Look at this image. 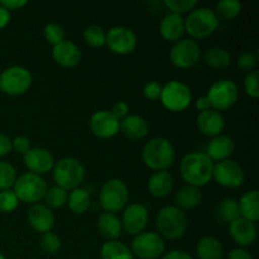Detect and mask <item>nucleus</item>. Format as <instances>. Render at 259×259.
I'll list each match as a JSON object with an SVG mask.
<instances>
[{
  "label": "nucleus",
  "instance_id": "nucleus-1",
  "mask_svg": "<svg viewBox=\"0 0 259 259\" xmlns=\"http://www.w3.org/2000/svg\"><path fill=\"white\" fill-rule=\"evenodd\" d=\"M214 162L201 152H192L182 157L180 162V174L187 185L201 187L209 184L212 179Z\"/></svg>",
  "mask_w": 259,
  "mask_h": 259
},
{
  "label": "nucleus",
  "instance_id": "nucleus-2",
  "mask_svg": "<svg viewBox=\"0 0 259 259\" xmlns=\"http://www.w3.org/2000/svg\"><path fill=\"white\" fill-rule=\"evenodd\" d=\"M144 164L153 171H167L175 162V148L163 137L152 138L144 144L142 151Z\"/></svg>",
  "mask_w": 259,
  "mask_h": 259
},
{
  "label": "nucleus",
  "instance_id": "nucleus-3",
  "mask_svg": "<svg viewBox=\"0 0 259 259\" xmlns=\"http://www.w3.org/2000/svg\"><path fill=\"white\" fill-rule=\"evenodd\" d=\"M53 180L57 185L56 186L66 190H75L80 187L85 180V167L78 159L72 157H66L55 163L52 168Z\"/></svg>",
  "mask_w": 259,
  "mask_h": 259
},
{
  "label": "nucleus",
  "instance_id": "nucleus-4",
  "mask_svg": "<svg viewBox=\"0 0 259 259\" xmlns=\"http://www.w3.org/2000/svg\"><path fill=\"white\" fill-rule=\"evenodd\" d=\"M156 227L162 237L171 240L179 239L186 233L187 218L179 207L164 206L157 215Z\"/></svg>",
  "mask_w": 259,
  "mask_h": 259
},
{
  "label": "nucleus",
  "instance_id": "nucleus-5",
  "mask_svg": "<svg viewBox=\"0 0 259 259\" xmlns=\"http://www.w3.org/2000/svg\"><path fill=\"white\" fill-rule=\"evenodd\" d=\"M219 19L210 8H197L190 12L189 17L185 19V32L189 33L195 39H204L214 34L217 30Z\"/></svg>",
  "mask_w": 259,
  "mask_h": 259
},
{
  "label": "nucleus",
  "instance_id": "nucleus-6",
  "mask_svg": "<svg viewBox=\"0 0 259 259\" xmlns=\"http://www.w3.org/2000/svg\"><path fill=\"white\" fill-rule=\"evenodd\" d=\"M129 190L125 182L120 179H110L101 186L99 202L105 212L120 211L128 205Z\"/></svg>",
  "mask_w": 259,
  "mask_h": 259
},
{
  "label": "nucleus",
  "instance_id": "nucleus-7",
  "mask_svg": "<svg viewBox=\"0 0 259 259\" xmlns=\"http://www.w3.org/2000/svg\"><path fill=\"white\" fill-rule=\"evenodd\" d=\"M14 194L19 201L25 202V204H37L45 197L46 191H47V184L45 179L39 175L27 172V174L20 175L17 177L14 185Z\"/></svg>",
  "mask_w": 259,
  "mask_h": 259
},
{
  "label": "nucleus",
  "instance_id": "nucleus-8",
  "mask_svg": "<svg viewBox=\"0 0 259 259\" xmlns=\"http://www.w3.org/2000/svg\"><path fill=\"white\" fill-rule=\"evenodd\" d=\"M32 82V73L22 66H12L0 73V90L7 95H22L29 90Z\"/></svg>",
  "mask_w": 259,
  "mask_h": 259
},
{
  "label": "nucleus",
  "instance_id": "nucleus-9",
  "mask_svg": "<svg viewBox=\"0 0 259 259\" xmlns=\"http://www.w3.org/2000/svg\"><path fill=\"white\" fill-rule=\"evenodd\" d=\"M161 101L167 110L180 113L187 109L191 104V90L181 81H171L162 88Z\"/></svg>",
  "mask_w": 259,
  "mask_h": 259
},
{
  "label": "nucleus",
  "instance_id": "nucleus-10",
  "mask_svg": "<svg viewBox=\"0 0 259 259\" xmlns=\"http://www.w3.org/2000/svg\"><path fill=\"white\" fill-rule=\"evenodd\" d=\"M131 252L139 259H157L164 253V240L158 233L143 232L132 240Z\"/></svg>",
  "mask_w": 259,
  "mask_h": 259
},
{
  "label": "nucleus",
  "instance_id": "nucleus-11",
  "mask_svg": "<svg viewBox=\"0 0 259 259\" xmlns=\"http://www.w3.org/2000/svg\"><path fill=\"white\" fill-rule=\"evenodd\" d=\"M206 96L211 104V109L220 113L230 109L237 103L239 91L234 81L223 78L212 83Z\"/></svg>",
  "mask_w": 259,
  "mask_h": 259
},
{
  "label": "nucleus",
  "instance_id": "nucleus-12",
  "mask_svg": "<svg viewBox=\"0 0 259 259\" xmlns=\"http://www.w3.org/2000/svg\"><path fill=\"white\" fill-rule=\"evenodd\" d=\"M201 56V48L194 39H180L169 51L172 63L179 68H189L196 65Z\"/></svg>",
  "mask_w": 259,
  "mask_h": 259
},
{
  "label": "nucleus",
  "instance_id": "nucleus-13",
  "mask_svg": "<svg viewBox=\"0 0 259 259\" xmlns=\"http://www.w3.org/2000/svg\"><path fill=\"white\" fill-rule=\"evenodd\" d=\"M212 179H215L220 186L227 189H238L243 185L245 176L239 163L233 159H225L214 164Z\"/></svg>",
  "mask_w": 259,
  "mask_h": 259
},
{
  "label": "nucleus",
  "instance_id": "nucleus-14",
  "mask_svg": "<svg viewBox=\"0 0 259 259\" xmlns=\"http://www.w3.org/2000/svg\"><path fill=\"white\" fill-rule=\"evenodd\" d=\"M105 45L118 55H128L137 46V37L132 29L126 27H114L106 33Z\"/></svg>",
  "mask_w": 259,
  "mask_h": 259
},
{
  "label": "nucleus",
  "instance_id": "nucleus-15",
  "mask_svg": "<svg viewBox=\"0 0 259 259\" xmlns=\"http://www.w3.org/2000/svg\"><path fill=\"white\" fill-rule=\"evenodd\" d=\"M148 223V210L142 204H131L124 209L121 225L125 232L138 235L144 232Z\"/></svg>",
  "mask_w": 259,
  "mask_h": 259
},
{
  "label": "nucleus",
  "instance_id": "nucleus-16",
  "mask_svg": "<svg viewBox=\"0 0 259 259\" xmlns=\"http://www.w3.org/2000/svg\"><path fill=\"white\" fill-rule=\"evenodd\" d=\"M90 129L99 138H111L118 134L120 129V121L110 111L100 110L91 115Z\"/></svg>",
  "mask_w": 259,
  "mask_h": 259
},
{
  "label": "nucleus",
  "instance_id": "nucleus-17",
  "mask_svg": "<svg viewBox=\"0 0 259 259\" xmlns=\"http://www.w3.org/2000/svg\"><path fill=\"white\" fill-rule=\"evenodd\" d=\"M230 237L240 247H250L257 239L255 223L239 217L229 224Z\"/></svg>",
  "mask_w": 259,
  "mask_h": 259
},
{
  "label": "nucleus",
  "instance_id": "nucleus-18",
  "mask_svg": "<svg viewBox=\"0 0 259 259\" xmlns=\"http://www.w3.org/2000/svg\"><path fill=\"white\" fill-rule=\"evenodd\" d=\"M24 164L32 174L43 175L52 171L55 159L50 151L45 148H30L24 154Z\"/></svg>",
  "mask_w": 259,
  "mask_h": 259
},
{
  "label": "nucleus",
  "instance_id": "nucleus-19",
  "mask_svg": "<svg viewBox=\"0 0 259 259\" xmlns=\"http://www.w3.org/2000/svg\"><path fill=\"white\" fill-rule=\"evenodd\" d=\"M82 53L81 50L71 40H63L53 46L52 58L57 65L66 68H72L80 63Z\"/></svg>",
  "mask_w": 259,
  "mask_h": 259
},
{
  "label": "nucleus",
  "instance_id": "nucleus-20",
  "mask_svg": "<svg viewBox=\"0 0 259 259\" xmlns=\"http://www.w3.org/2000/svg\"><path fill=\"white\" fill-rule=\"evenodd\" d=\"M28 223L38 233L51 232L55 225V215L46 205L34 204L28 210Z\"/></svg>",
  "mask_w": 259,
  "mask_h": 259
},
{
  "label": "nucleus",
  "instance_id": "nucleus-21",
  "mask_svg": "<svg viewBox=\"0 0 259 259\" xmlns=\"http://www.w3.org/2000/svg\"><path fill=\"white\" fill-rule=\"evenodd\" d=\"M234 149L235 144L232 137L227 136V134H219L217 137H212V139L207 144L206 156L212 162H222L225 159H229Z\"/></svg>",
  "mask_w": 259,
  "mask_h": 259
},
{
  "label": "nucleus",
  "instance_id": "nucleus-22",
  "mask_svg": "<svg viewBox=\"0 0 259 259\" xmlns=\"http://www.w3.org/2000/svg\"><path fill=\"white\" fill-rule=\"evenodd\" d=\"M196 124L199 131L207 137H217L222 134L225 125L223 115L214 109L200 113L196 119Z\"/></svg>",
  "mask_w": 259,
  "mask_h": 259
},
{
  "label": "nucleus",
  "instance_id": "nucleus-23",
  "mask_svg": "<svg viewBox=\"0 0 259 259\" xmlns=\"http://www.w3.org/2000/svg\"><path fill=\"white\" fill-rule=\"evenodd\" d=\"M159 33L163 39L176 43L177 40L181 39L185 33V19L181 15L175 13L164 15L159 24Z\"/></svg>",
  "mask_w": 259,
  "mask_h": 259
},
{
  "label": "nucleus",
  "instance_id": "nucleus-24",
  "mask_svg": "<svg viewBox=\"0 0 259 259\" xmlns=\"http://www.w3.org/2000/svg\"><path fill=\"white\" fill-rule=\"evenodd\" d=\"M96 225H98V230L101 237L108 239V242L120 238L121 232H123L121 220L119 219L118 215L113 212H103L99 215Z\"/></svg>",
  "mask_w": 259,
  "mask_h": 259
},
{
  "label": "nucleus",
  "instance_id": "nucleus-25",
  "mask_svg": "<svg viewBox=\"0 0 259 259\" xmlns=\"http://www.w3.org/2000/svg\"><path fill=\"white\" fill-rule=\"evenodd\" d=\"M174 177L168 171H158L154 172L148 180V191L152 196L157 199L168 196L174 189Z\"/></svg>",
  "mask_w": 259,
  "mask_h": 259
},
{
  "label": "nucleus",
  "instance_id": "nucleus-26",
  "mask_svg": "<svg viewBox=\"0 0 259 259\" xmlns=\"http://www.w3.org/2000/svg\"><path fill=\"white\" fill-rule=\"evenodd\" d=\"M121 133L129 139H142L148 134L149 128L147 121L144 120L142 116L139 115H128L120 121V129Z\"/></svg>",
  "mask_w": 259,
  "mask_h": 259
},
{
  "label": "nucleus",
  "instance_id": "nucleus-27",
  "mask_svg": "<svg viewBox=\"0 0 259 259\" xmlns=\"http://www.w3.org/2000/svg\"><path fill=\"white\" fill-rule=\"evenodd\" d=\"M202 201V192L199 187L187 186L182 187L176 192L175 204L180 210H192L199 206Z\"/></svg>",
  "mask_w": 259,
  "mask_h": 259
},
{
  "label": "nucleus",
  "instance_id": "nucleus-28",
  "mask_svg": "<svg viewBox=\"0 0 259 259\" xmlns=\"http://www.w3.org/2000/svg\"><path fill=\"white\" fill-rule=\"evenodd\" d=\"M240 217L255 223L259 219V194L257 190H250L240 197L239 202Z\"/></svg>",
  "mask_w": 259,
  "mask_h": 259
},
{
  "label": "nucleus",
  "instance_id": "nucleus-29",
  "mask_svg": "<svg viewBox=\"0 0 259 259\" xmlns=\"http://www.w3.org/2000/svg\"><path fill=\"white\" fill-rule=\"evenodd\" d=\"M223 245L217 238L204 237L197 242L196 254L200 259H222Z\"/></svg>",
  "mask_w": 259,
  "mask_h": 259
},
{
  "label": "nucleus",
  "instance_id": "nucleus-30",
  "mask_svg": "<svg viewBox=\"0 0 259 259\" xmlns=\"http://www.w3.org/2000/svg\"><path fill=\"white\" fill-rule=\"evenodd\" d=\"M91 196L90 192L83 187H77V189L72 190L68 194L67 197V205L68 209L76 215H81L83 212L88 211L89 206H90Z\"/></svg>",
  "mask_w": 259,
  "mask_h": 259
},
{
  "label": "nucleus",
  "instance_id": "nucleus-31",
  "mask_svg": "<svg viewBox=\"0 0 259 259\" xmlns=\"http://www.w3.org/2000/svg\"><path fill=\"white\" fill-rule=\"evenodd\" d=\"M100 257L101 259H134L131 249L118 240L104 243L100 250Z\"/></svg>",
  "mask_w": 259,
  "mask_h": 259
},
{
  "label": "nucleus",
  "instance_id": "nucleus-32",
  "mask_svg": "<svg viewBox=\"0 0 259 259\" xmlns=\"http://www.w3.org/2000/svg\"><path fill=\"white\" fill-rule=\"evenodd\" d=\"M205 62L211 68L215 70H223L227 68L232 62L230 53L223 47H211L205 52L204 55Z\"/></svg>",
  "mask_w": 259,
  "mask_h": 259
},
{
  "label": "nucleus",
  "instance_id": "nucleus-33",
  "mask_svg": "<svg viewBox=\"0 0 259 259\" xmlns=\"http://www.w3.org/2000/svg\"><path fill=\"white\" fill-rule=\"evenodd\" d=\"M217 217L224 223H232L237 218L240 217L239 205L238 201L233 197H225L219 202L217 207Z\"/></svg>",
  "mask_w": 259,
  "mask_h": 259
},
{
  "label": "nucleus",
  "instance_id": "nucleus-34",
  "mask_svg": "<svg viewBox=\"0 0 259 259\" xmlns=\"http://www.w3.org/2000/svg\"><path fill=\"white\" fill-rule=\"evenodd\" d=\"M242 10V4L238 0H222L215 7V14L218 19L222 18L224 20H232L239 15Z\"/></svg>",
  "mask_w": 259,
  "mask_h": 259
},
{
  "label": "nucleus",
  "instance_id": "nucleus-35",
  "mask_svg": "<svg viewBox=\"0 0 259 259\" xmlns=\"http://www.w3.org/2000/svg\"><path fill=\"white\" fill-rule=\"evenodd\" d=\"M67 197L68 194L66 190L61 189V187L58 186H53L46 191L43 200H45L46 202V206L51 210L60 209V207H62L65 204H67Z\"/></svg>",
  "mask_w": 259,
  "mask_h": 259
},
{
  "label": "nucleus",
  "instance_id": "nucleus-36",
  "mask_svg": "<svg viewBox=\"0 0 259 259\" xmlns=\"http://www.w3.org/2000/svg\"><path fill=\"white\" fill-rule=\"evenodd\" d=\"M83 40L91 47H101L105 45L106 32L100 25H89L83 29Z\"/></svg>",
  "mask_w": 259,
  "mask_h": 259
},
{
  "label": "nucleus",
  "instance_id": "nucleus-37",
  "mask_svg": "<svg viewBox=\"0 0 259 259\" xmlns=\"http://www.w3.org/2000/svg\"><path fill=\"white\" fill-rule=\"evenodd\" d=\"M39 245L40 249H42V252L45 254L55 255L61 249V239L53 232H47L45 234H42V237H40Z\"/></svg>",
  "mask_w": 259,
  "mask_h": 259
},
{
  "label": "nucleus",
  "instance_id": "nucleus-38",
  "mask_svg": "<svg viewBox=\"0 0 259 259\" xmlns=\"http://www.w3.org/2000/svg\"><path fill=\"white\" fill-rule=\"evenodd\" d=\"M17 180V171L7 161L0 159V191L9 190Z\"/></svg>",
  "mask_w": 259,
  "mask_h": 259
},
{
  "label": "nucleus",
  "instance_id": "nucleus-39",
  "mask_svg": "<svg viewBox=\"0 0 259 259\" xmlns=\"http://www.w3.org/2000/svg\"><path fill=\"white\" fill-rule=\"evenodd\" d=\"M43 35H45V39L52 46H56L65 40V30L57 23H48L43 28Z\"/></svg>",
  "mask_w": 259,
  "mask_h": 259
},
{
  "label": "nucleus",
  "instance_id": "nucleus-40",
  "mask_svg": "<svg viewBox=\"0 0 259 259\" xmlns=\"http://www.w3.org/2000/svg\"><path fill=\"white\" fill-rule=\"evenodd\" d=\"M19 200L12 190L0 191V212H12L18 207Z\"/></svg>",
  "mask_w": 259,
  "mask_h": 259
},
{
  "label": "nucleus",
  "instance_id": "nucleus-41",
  "mask_svg": "<svg viewBox=\"0 0 259 259\" xmlns=\"http://www.w3.org/2000/svg\"><path fill=\"white\" fill-rule=\"evenodd\" d=\"M166 7L171 9V13L175 14H184V13L191 12L197 5L196 0H166Z\"/></svg>",
  "mask_w": 259,
  "mask_h": 259
},
{
  "label": "nucleus",
  "instance_id": "nucleus-42",
  "mask_svg": "<svg viewBox=\"0 0 259 259\" xmlns=\"http://www.w3.org/2000/svg\"><path fill=\"white\" fill-rule=\"evenodd\" d=\"M244 90L250 98L257 99L259 96V72L252 71L244 78Z\"/></svg>",
  "mask_w": 259,
  "mask_h": 259
},
{
  "label": "nucleus",
  "instance_id": "nucleus-43",
  "mask_svg": "<svg viewBox=\"0 0 259 259\" xmlns=\"http://www.w3.org/2000/svg\"><path fill=\"white\" fill-rule=\"evenodd\" d=\"M258 63V58L257 55L253 52H244L238 57L237 60V65L238 67L242 68L244 71H252L254 70L255 66Z\"/></svg>",
  "mask_w": 259,
  "mask_h": 259
},
{
  "label": "nucleus",
  "instance_id": "nucleus-44",
  "mask_svg": "<svg viewBox=\"0 0 259 259\" xmlns=\"http://www.w3.org/2000/svg\"><path fill=\"white\" fill-rule=\"evenodd\" d=\"M162 93V86L157 81H151L147 82L143 88V95L144 98L148 100H158L161 98Z\"/></svg>",
  "mask_w": 259,
  "mask_h": 259
},
{
  "label": "nucleus",
  "instance_id": "nucleus-45",
  "mask_svg": "<svg viewBox=\"0 0 259 259\" xmlns=\"http://www.w3.org/2000/svg\"><path fill=\"white\" fill-rule=\"evenodd\" d=\"M30 148L32 147H30V141L28 137L18 136L12 141V149H14L18 153L25 154Z\"/></svg>",
  "mask_w": 259,
  "mask_h": 259
},
{
  "label": "nucleus",
  "instance_id": "nucleus-46",
  "mask_svg": "<svg viewBox=\"0 0 259 259\" xmlns=\"http://www.w3.org/2000/svg\"><path fill=\"white\" fill-rule=\"evenodd\" d=\"M110 113L113 114V115L115 116L118 120L126 118V116H128V114H129L128 104H126L125 101H119V103H116L115 105L113 106V109H111Z\"/></svg>",
  "mask_w": 259,
  "mask_h": 259
},
{
  "label": "nucleus",
  "instance_id": "nucleus-47",
  "mask_svg": "<svg viewBox=\"0 0 259 259\" xmlns=\"http://www.w3.org/2000/svg\"><path fill=\"white\" fill-rule=\"evenodd\" d=\"M12 151V139L4 133H0V157L7 156Z\"/></svg>",
  "mask_w": 259,
  "mask_h": 259
},
{
  "label": "nucleus",
  "instance_id": "nucleus-48",
  "mask_svg": "<svg viewBox=\"0 0 259 259\" xmlns=\"http://www.w3.org/2000/svg\"><path fill=\"white\" fill-rule=\"evenodd\" d=\"M0 5L10 12V10H18L23 8L24 5H27V2H24V0H3V2H0Z\"/></svg>",
  "mask_w": 259,
  "mask_h": 259
},
{
  "label": "nucleus",
  "instance_id": "nucleus-49",
  "mask_svg": "<svg viewBox=\"0 0 259 259\" xmlns=\"http://www.w3.org/2000/svg\"><path fill=\"white\" fill-rule=\"evenodd\" d=\"M161 259H192V257L189 254V253L185 252V250L174 249V250H169L168 253L162 255Z\"/></svg>",
  "mask_w": 259,
  "mask_h": 259
},
{
  "label": "nucleus",
  "instance_id": "nucleus-50",
  "mask_svg": "<svg viewBox=\"0 0 259 259\" xmlns=\"http://www.w3.org/2000/svg\"><path fill=\"white\" fill-rule=\"evenodd\" d=\"M228 259H253V257L243 248H235L229 253Z\"/></svg>",
  "mask_w": 259,
  "mask_h": 259
},
{
  "label": "nucleus",
  "instance_id": "nucleus-51",
  "mask_svg": "<svg viewBox=\"0 0 259 259\" xmlns=\"http://www.w3.org/2000/svg\"><path fill=\"white\" fill-rule=\"evenodd\" d=\"M195 108L199 111H201V113L202 111L210 110L211 109V104H210L207 96H200V98H197L196 101H195Z\"/></svg>",
  "mask_w": 259,
  "mask_h": 259
},
{
  "label": "nucleus",
  "instance_id": "nucleus-52",
  "mask_svg": "<svg viewBox=\"0 0 259 259\" xmlns=\"http://www.w3.org/2000/svg\"><path fill=\"white\" fill-rule=\"evenodd\" d=\"M10 22V12L0 5V29L7 27Z\"/></svg>",
  "mask_w": 259,
  "mask_h": 259
},
{
  "label": "nucleus",
  "instance_id": "nucleus-53",
  "mask_svg": "<svg viewBox=\"0 0 259 259\" xmlns=\"http://www.w3.org/2000/svg\"><path fill=\"white\" fill-rule=\"evenodd\" d=\"M0 259H5V257H4V255H3L2 252H0Z\"/></svg>",
  "mask_w": 259,
  "mask_h": 259
}]
</instances>
